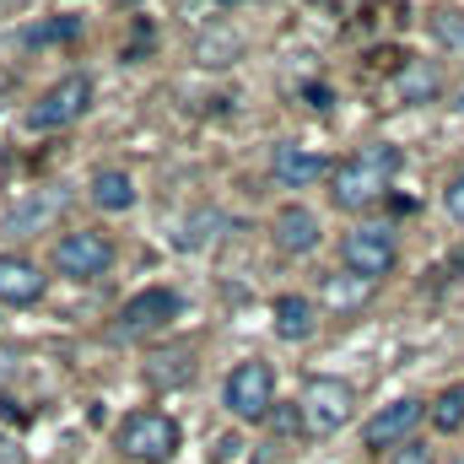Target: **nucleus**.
<instances>
[{
  "instance_id": "412c9836",
  "label": "nucleus",
  "mask_w": 464,
  "mask_h": 464,
  "mask_svg": "<svg viewBox=\"0 0 464 464\" xmlns=\"http://www.w3.org/2000/svg\"><path fill=\"white\" fill-rule=\"evenodd\" d=\"M0 464H11V443H5V432H0Z\"/></svg>"
},
{
  "instance_id": "f03ea898",
  "label": "nucleus",
  "mask_w": 464,
  "mask_h": 464,
  "mask_svg": "<svg viewBox=\"0 0 464 464\" xmlns=\"http://www.w3.org/2000/svg\"><path fill=\"white\" fill-rule=\"evenodd\" d=\"M119 449L135 464H168L184 449V427L168 411H135L119 421Z\"/></svg>"
},
{
  "instance_id": "ddd939ff",
  "label": "nucleus",
  "mask_w": 464,
  "mask_h": 464,
  "mask_svg": "<svg viewBox=\"0 0 464 464\" xmlns=\"http://www.w3.org/2000/svg\"><path fill=\"white\" fill-rule=\"evenodd\" d=\"M314 330H319V308L308 297H297V292L276 297V335L281 341H308Z\"/></svg>"
},
{
  "instance_id": "1a4fd4ad",
  "label": "nucleus",
  "mask_w": 464,
  "mask_h": 464,
  "mask_svg": "<svg viewBox=\"0 0 464 464\" xmlns=\"http://www.w3.org/2000/svg\"><path fill=\"white\" fill-rule=\"evenodd\" d=\"M421 416H427V405H421V400H411V394H405V400H389L378 416H367L362 443H367V449H378V454H383V449H405V443H411V432L421 427Z\"/></svg>"
},
{
  "instance_id": "39448f33",
  "label": "nucleus",
  "mask_w": 464,
  "mask_h": 464,
  "mask_svg": "<svg viewBox=\"0 0 464 464\" xmlns=\"http://www.w3.org/2000/svg\"><path fill=\"white\" fill-rule=\"evenodd\" d=\"M92 109V76H60L33 109H27V130H38V135H49V130H65V124H76V119Z\"/></svg>"
},
{
  "instance_id": "9b49d317",
  "label": "nucleus",
  "mask_w": 464,
  "mask_h": 464,
  "mask_svg": "<svg viewBox=\"0 0 464 464\" xmlns=\"http://www.w3.org/2000/svg\"><path fill=\"white\" fill-rule=\"evenodd\" d=\"M270 168H276V179L286 184V189H308V184H319L324 173H330V162L319 157V151H308V146H276V157H270Z\"/></svg>"
},
{
  "instance_id": "aec40b11",
  "label": "nucleus",
  "mask_w": 464,
  "mask_h": 464,
  "mask_svg": "<svg viewBox=\"0 0 464 464\" xmlns=\"http://www.w3.org/2000/svg\"><path fill=\"white\" fill-rule=\"evenodd\" d=\"M389 464H432V454H427L421 443H405V449H394V459Z\"/></svg>"
},
{
  "instance_id": "4468645a",
  "label": "nucleus",
  "mask_w": 464,
  "mask_h": 464,
  "mask_svg": "<svg viewBox=\"0 0 464 464\" xmlns=\"http://www.w3.org/2000/svg\"><path fill=\"white\" fill-rule=\"evenodd\" d=\"M92 206L98 211H130L135 206V179L124 168H98L92 173Z\"/></svg>"
},
{
  "instance_id": "f3484780",
  "label": "nucleus",
  "mask_w": 464,
  "mask_h": 464,
  "mask_svg": "<svg viewBox=\"0 0 464 464\" xmlns=\"http://www.w3.org/2000/svg\"><path fill=\"white\" fill-rule=\"evenodd\" d=\"M54 211H60V195H49V200H27L22 211H11V222H5V227H11V232H27L33 222H49Z\"/></svg>"
},
{
  "instance_id": "f8f14e48",
  "label": "nucleus",
  "mask_w": 464,
  "mask_h": 464,
  "mask_svg": "<svg viewBox=\"0 0 464 464\" xmlns=\"http://www.w3.org/2000/svg\"><path fill=\"white\" fill-rule=\"evenodd\" d=\"M276 248L281 254H314L319 248V217L308 206H286L276 217Z\"/></svg>"
},
{
  "instance_id": "a211bd4d",
  "label": "nucleus",
  "mask_w": 464,
  "mask_h": 464,
  "mask_svg": "<svg viewBox=\"0 0 464 464\" xmlns=\"http://www.w3.org/2000/svg\"><path fill=\"white\" fill-rule=\"evenodd\" d=\"M76 33H82V16H60V22H49V27H33L27 44H65V38H76Z\"/></svg>"
},
{
  "instance_id": "7ed1b4c3",
  "label": "nucleus",
  "mask_w": 464,
  "mask_h": 464,
  "mask_svg": "<svg viewBox=\"0 0 464 464\" xmlns=\"http://www.w3.org/2000/svg\"><path fill=\"white\" fill-rule=\"evenodd\" d=\"M222 405L237 421H265L276 411V372H270V362H259V356L237 362L227 372V383H222Z\"/></svg>"
},
{
  "instance_id": "6ab92c4d",
  "label": "nucleus",
  "mask_w": 464,
  "mask_h": 464,
  "mask_svg": "<svg viewBox=\"0 0 464 464\" xmlns=\"http://www.w3.org/2000/svg\"><path fill=\"white\" fill-rule=\"evenodd\" d=\"M443 206H449V217H454V222L464 227V173L454 179V184H449V189H443Z\"/></svg>"
},
{
  "instance_id": "0eeeda50",
  "label": "nucleus",
  "mask_w": 464,
  "mask_h": 464,
  "mask_svg": "<svg viewBox=\"0 0 464 464\" xmlns=\"http://www.w3.org/2000/svg\"><path fill=\"white\" fill-rule=\"evenodd\" d=\"M341 259H346V270L356 281H383L389 270H394V259H400V243H394V232L378 227V222H367V227L346 232V243H341Z\"/></svg>"
},
{
  "instance_id": "423d86ee",
  "label": "nucleus",
  "mask_w": 464,
  "mask_h": 464,
  "mask_svg": "<svg viewBox=\"0 0 464 464\" xmlns=\"http://www.w3.org/2000/svg\"><path fill=\"white\" fill-rule=\"evenodd\" d=\"M351 411H356V389L346 378H308V389H303V427L308 432H319V438L341 432Z\"/></svg>"
},
{
  "instance_id": "9d476101",
  "label": "nucleus",
  "mask_w": 464,
  "mask_h": 464,
  "mask_svg": "<svg viewBox=\"0 0 464 464\" xmlns=\"http://www.w3.org/2000/svg\"><path fill=\"white\" fill-rule=\"evenodd\" d=\"M38 297H44V270H38V259H27V254H0V303L27 308V303H38Z\"/></svg>"
},
{
  "instance_id": "20e7f679",
  "label": "nucleus",
  "mask_w": 464,
  "mask_h": 464,
  "mask_svg": "<svg viewBox=\"0 0 464 464\" xmlns=\"http://www.w3.org/2000/svg\"><path fill=\"white\" fill-rule=\"evenodd\" d=\"M109 265H114V237L109 232H98V227L60 232V243H54V270L60 276L98 281V276H109Z\"/></svg>"
},
{
  "instance_id": "dca6fc26",
  "label": "nucleus",
  "mask_w": 464,
  "mask_h": 464,
  "mask_svg": "<svg viewBox=\"0 0 464 464\" xmlns=\"http://www.w3.org/2000/svg\"><path fill=\"white\" fill-rule=\"evenodd\" d=\"M432 38L443 44V49H459L464 54V11H432Z\"/></svg>"
},
{
  "instance_id": "6e6552de",
  "label": "nucleus",
  "mask_w": 464,
  "mask_h": 464,
  "mask_svg": "<svg viewBox=\"0 0 464 464\" xmlns=\"http://www.w3.org/2000/svg\"><path fill=\"white\" fill-rule=\"evenodd\" d=\"M179 308H184V297L173 292V286H146V292H135L124 308H119V335H151V330H162L168 319H179Z\"/></svg>"
},
{
  "instance_id": "f257e3e1",
  "label": "nucleus",
  "mask_w": 464,
  "mask_h": 464,
  "mask_svg": "<svg viewBox=\"0 0 464 464\" xmlns=\"http://www.w3.org/2000/svg\"><path fill=\"white\" fill-rule=\"evenodd\" d=\"M394 173H400V151L394 146H362V151H351L346 162L335 168V206L341 211H367V206H378L383 195H389V184H394Z\"/></svg>"
},
{
  "instance_id": "2eb2a0df",
  "label": "nucleus",
  "mask_w": 464,
  "mask_h": 464,
  "mask_svg": "<svg viewBox=\"0 0 464 464\" xmlns=\"http://www.w3.org/2000/svg\"><path fill=\"white\" fill-rule=\"evenodd\" d=\"M432 427H438V432H459L464 427V383L443 389V394L432 400Z\"/></svg>"
}]
</instances>
